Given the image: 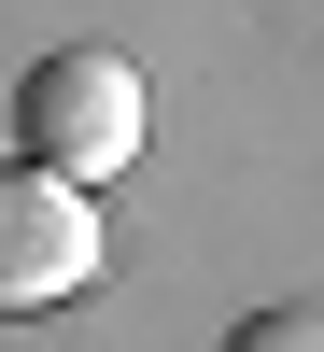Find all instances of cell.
<instances>
[{"label": "cell", "mask_w": 324, "mask_h": 352, "mask_svg": "<svg viewBox=\"0 0 324 352\" xmlns=\"http://www.w3.org/2000/svg\"><path fill=\"white\" fill-rule=\"evenodd\" d=\"M141 141H155V99H141V56H113V43H56L14 85V155L71 169V184L141 169Z\"/></svg>", "instance_id": "obj_1"}, {"label": "cell", "mask_w": 324, "mask_h": 352, "mask_svg": "<svg viewBox=\"0 0 324 352\" xmlns=\"http://www.w3.org/2000/svg\"><path fill=\"white\" fill-rule=\"evenodd\" d=\"M99 254H113L99 184H71V169H43V155H0V324L71 310L85 282H99Z\"/></svg>", "instance_id": "obj_2"}, {"label": "cell", "mask_w": 324, "mask_h": 352, "mask_svg": "<svg viewBox=\"0 0 324 352\" xmlns=\"http://www.w3.org/2000/svg\"><path fill=\"white\" fill-rule=\"evenodd\" d=\"M226 352H324V296H282V310H240Z\"/></svg>", "instance_id": "obj_3"}]
</instances>
